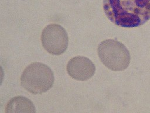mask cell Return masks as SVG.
Returning a JSON list of instances; mask_svg holds the SVG:
<instances>
[{"instance_id": "277c9868", "label": "cell", "mask_w": 150, "mask_h": 113, "mask_svg": "<svg viewBox=\"0 0 150 113\" xmlns=\"http://www.w3.org/2000/svg\"><path fill=\"white\" fill-rule=\"evenodd\" d=\"M41 41L47 52L59 55L67 49L69 38L66 30L61 25L53 24L44 28L41 34Z\"/></svg>"}, {"instance_id": "3957f363", "label": "cell", "mask_w": 150, "mask_h": 113, "mask_svg": "<svg viewBox=\"0 0 150 113\" xmlns=\"http://www.w3.org/2000/svg\"><path fill=\"white\" fill-rule=\"evenodd\" d=\"M98 55L102 63L114 71H121L129 65L131 55L125 46L115 39L102 41L97 48Z\"/></svg>"}, {"instance_id": "7a4b0ae2", "label": "cell", "mask_w": 150, "mask_h": 113, "mask_svg": "<svg viewBox=\"0 0 150 113\" xmlns=\"http://www.w3.org/2000/svg\"><path fill=\"white\" fill-rule=\"evenodd\" d=\"M54 81L52 69L41 62H33L23 71L21 77L23 88L33 94H40L49 90Z\"/></svg>"}, {"instance_id": "8992f818", "label": "cell", "mask_w": 150, "mask_h": 113, "mask_svg": "<svg viewBox=\"0 0 150 113\" xmlns=\"http://www.w3.org/2000/svg\"><path fill=\"white\" fill-rule=\"evenodd\" d=\"M8 112H35L36 109L33 102L23 96H18L12 98L5 107Z\"/></svg>"}, {"instance_id": "5b68a950", "label": "cell", "mask_w": 150, "mask_h": 113, "mask_svg": "<svg viewBox=\"0 0 150 113\" xmlns=\"http://www.w3.org/2000/svg\"><path fill=\"white\" fill-rule=\"evenodd\" d=\"M69 75L78 81H86L91 78L96 71V67L88 58L77 56L72 58L67 65Z\"/></svg>"}, {"instance_id": "6da1fadb", "label": "cell", "mask_w": 150, "mask_h": 113, "mask_svg": "<svg viewBox=\"0 0 150 113\" xmlns=\"http://www.w3.org/2000/svg\"><path fill=\"white\" fill-rule=\"evenodd\" d=\"M103 9L108 19L121 27H138L150 19V0H104Z\"/></svg>"}]
</instances>
